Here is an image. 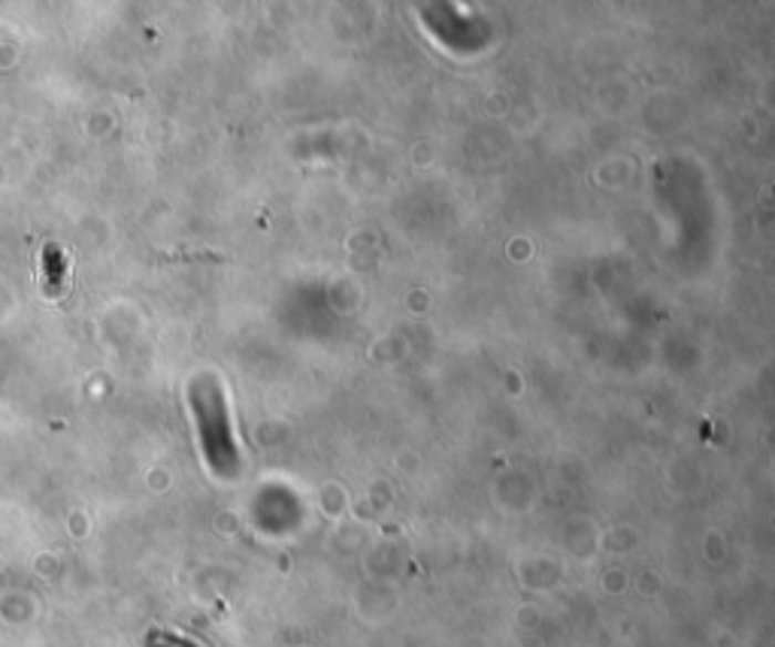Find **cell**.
Returning <instances> with one entry per match:
<instances>
[{"label":"cell","instance_id":"6da1fadb","mask_svg":"<svg viewBox=\"0 0 775 647\" xmlns=\"http://www.w3.org/2000/svg\"><path fill=\"white\" fill-rule=\"evenodd\" d=\"M192 409L194 418H197V432H200V442H204V451L209 457L213 469H225V466H237V448H234V430H230V415L228 403H225V394L221 387L206 378L192 390Z\"/></svg>","mask_w":775,"mask_h":647}]
</instances>
